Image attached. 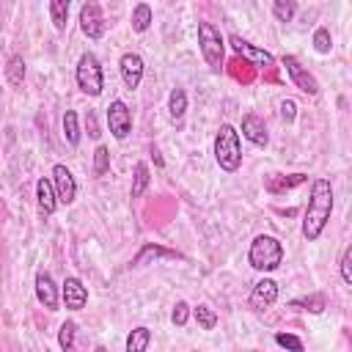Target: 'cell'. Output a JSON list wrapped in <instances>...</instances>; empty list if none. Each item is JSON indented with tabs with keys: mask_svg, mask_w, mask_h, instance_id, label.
<instances>
[{
	"mask_svg": "<svg viewBox=\"0 0 352 352\" xmlns=\"http://www.w3.org/2000/svg\"><path fill=\"white\" fill-rule=\"evenodd\" d=\"M330 212H333V187L327 179H314L311 184V198H308V206H305V214H302V236L308 242H316L330 220Z\"/></svg>",
	"mask_w": 352,
	"mask_h": 352,
	"instance_id": "cell-1",
	"label": "cell"
},
{
	"mask_svg": "<svg viewBox=\"0 0 352 352\" xmlns=\"http://www.w3.org/2000/svg\"><path fill=\"white\" fill-rule=\"evenodd\" d=\"M248 261L253 270L258 272H272L280 267L283 261V245L270 236V234H258L253 242H250V250H248Z\"/></svg>",
	"mask_w": 352,
	"mask_h": 352,
	"instance_id": "cell-2",
	"label": "cell"
},
{
	"mask_svg": "<svg viewBox=\"0 0 352 352\" xmlns=\"http://www.w3.org/2000/svg\"><path fill=\"white\" fill-rule=\"evenodd\" d=\"M214 160L223 170L234 173L242 165V146H239V132L231 124H223L214 135Z\"/></svg>",
	"mask_w": 352,
	"mask_h": 352,
	"instance_id": "cell-3",
	"label": "cell"
},
{
	"mask_svg": "<svg viewBox=\"0 0 352 352\" xmlns=\"http://www.w3.org/2000/svg\"><path fill=\"white\" fill-rule=\"evenodd\" d=\"M198 44H201V55H204L206 66L212 72H220L223 55H226V41H223L220 30L212 22H201L198 25Z\"/></svg>",
	"mask_w": 352,
	"mask_h": 352,
	"instance_id": "cell-4",
	"label": "cell"
},
{
	"mask_svg": "<svg viewBox=\"0 0 352 352\" xmlns=\"http://www.w3.org/2000/svg\"><path fill=\"white\" fill-rule=\"evenodd\" d=\"M74 77H77V85L82 94L88 96H99L102 88H104V77H102V66H99V58L94 52H82L80 60H77V69H74Z\"/></svg>",
	"mask_w": 352,
	"mask_h": 352,
	"instance_id": "cell-5",
	"label": "cell"
},
{
	"mask_svg": "<svg viewBox=\"0 0 352 352\" xmlns=\"http://www.w3.org/2000/svg\"><path fill=\"white\" fill-rule=\"evenodd\" d=\"M104 28H107V22H104V14H102V6L94 3V0L82 3V8H80V30L88 38H102Z\"/></svg>",
	"mask_w": 352,
	"mask_h": 352,
	"instance_id": "cell-6",
	"label": "cell"
},
{
	"mask_svg": "<svg viewBox=\"0 0 352 352\" xmlns=\"http://www.w3.org/2000/svg\"><path fill=\"white\" fill-rule=\"evenodd\" d=\"M50 182H52V190H55L58 204H63V206L74 204V198H77V182H74V176H72V170L66 165H55Z\"/></svg>",
	"mask_w": 352,
	"mask_h": 352,
	"instance_id": "cell-7",
	"label": "cell"
},
{
	"mask_svg": "<svg viewBox=\"0 0 352 352\" xmlns=\"http://www.w3.org/2000/svg\"><path fill=\"white\" fill-rule=\"evenodd\" d=\"M107 126H110L116 140H124L132 132V113H129L126 102H121V99L110 102V107H107Z\"/></svg>",
	"mask_w": 352,
	"mask_h": 352,
	"instance_id": "cell-8",
	"label": "cell"
},
{
	"mask_svg": "<svg viewBox=\"0 0 352 352\" xmlns=\"http://www.w3.org/2000/svg\"><path fill=\"white\" fill-rule=\"evenodd\" d=\"M283 66H286V74L292 77V82H294L302 94H311V96L319 94V82H316V77H314L308 69H302L300 60H297L294 55H283Z\"/></svg>",
	"mask_w": 352,
	"mask_h": 352,
	"instance_id": "cell-9",
	"label": "cell"
},
{
	"mask_svg": "<svg viewBox=\"0 0 352 352\" xmlns=\"http://www.w3.org/2000/svg\"><path fill=\"white\" fill-rule=\"evenodd\" d=\"M118 69H121V80H124V85H126L129 91H135V88L140 85L143 72H146L143 58H140L138 52H124L121 60H118Z\"/></svg>",
	"mask_w": 352,
	"mask_h": 352,
	"instance_id": "cell-10",
	"label": "cell"
},
{
	"mask_svg": "<svg viewBox=\"0 0 352 352\" xmlns=\"http://www.w3.org/2000/svg\"><path fill=\"white\" fill-rule=\"evenodd\" d=\"M228 44H231V50L236 52V55H245L253 66H272L275 63V58L267 52V50H258V47H253L250 41H245L242 36H228Z\"/></svg>",
	"mask_w": 352,
	"mask_h": 352,
	"instance_id": "cell-11",
	"label": "cell"
},
{
	"mask_svg": "<svg viewBox=\"0 0 352 352\" xmlns=\"http://www.w3.org/2000/svg\"><path fill=\"white\" fill-rule=\"evenodd\" d=\"M60 300L69 311H82L85 302H88V289L82 286L80 278H66L63 286H60Z\"/></svg>",
	"mask_w": 352,
	"mask_h": 352,
	"instance_id": "cell-12",
	"label": "cell"
},
{
	"mask_svg": "<svg viewBox=\"0 0 352 352\" xmlns=\"http://www.w3.org/2000/svg\"><path fill=\"white\" fill-rule=\"evenodd\" d=\"M275 300H278V283H275L272 278H261V280L250 289V308H253V311H267Z\"/></svg>",
	"mask_w": 352,
	"mask_h": 352,
	"instance_id": "cell-13",
	"label": "cell"
},
{
	"mask_svg": "<svg viewBox=\"0 0 352 352\" xmlns=\"http://www.w3.org/2000/svg\"><path fill=\"white\" fill-rule=\"evenodd\" d=\"M36 300L47 308V311H58V286L47 272L36 275Z\"/></svg>",
	"mask_w": 352,
	"mask_h": 352,
	"instance_id": "cell-14",
	"label": "cell"
},
{
	"mask_svg": "<svg viewBox=\"0 0 352 352\" xmlns=\"http://www.w3.org/2000/svg\"><path fill=\"white\" fill-rule=\"evenodd\" d=\"M242 135H245L253 146H267V143H270L267 126H264V121H261L256 113H248V116L242 118Z\"/></svg>",
	"mask_w": 352,
	"mask_h": 352,
	"instance_id": "cell-15",
	"label": "cell"
},
{
	"mask_svg": "<svg viewBox=\"0 0 352 352\" xmlns=\"http://www.w3.org/2000/svg\"><path fill=\"white\" fill-rule=\"evenodd\" d=\"M36 201H38V212L44 217H50L58 209V198H55V190H52L50 179H38L36 182Z\"/></svg>",
	"mask_w": 352,
	"mask_h": 352,
	"instance_id": "cell-16",
	"label": "cell"
},
{
	"mask_svg": "<svg viewBox=\"0 0 352 352\" xmlns=\"http://www.w3.org/2000/svg\"><path fill=\"white\" fill-rule=\"evenodd\" d=\"M148 344H151V330L148 327H135L129 330L126 336V352H148Z\"/></svg>",
	"mask_w": 352,
	"mask_h": 352,
	"instance_id": "cell-17",
	"label": "cell"
},
{
	"mask_svg": "<svg viewBox=\"0 0 352 352\" xmlns=\"http://www.w3.org/2000/svg\"><path fill=\"white\" fill-rule=\"evenodd\" d=\"M148 258H179L176 250H168V248H160V245H146L135 258H132V267H140L146 264Z\"/></svg>",
	"mask_w": 352,
	"mask_h": 352,
	"instance_id": "cell-18",
	"label": "cell"
},
{
	"mask_svg": "<svg viewBox=\"0 0 352 352\" xmlns=\"http://www.w3.org/2000/svg\"><path fill=\"white\" fill-rule=\"evenodd\" d=\"M151 19H154V14H151V6L148 3H138L132 8V30L146 33L151 28Z\"/></svg>",
	"mask_w": 352,
	"mask_h": 352,
	"instance_id": "cell-19",
	"label": "cell"
},
{
	"mask_svg": "<svg viewBox=\"0 0 352 352\" xmlns=\"http://www.w3.org/2000/svg\"><path fill=\"white\" fill-rule=\"evenodd\" d=\"M6 80L11 88H19L22 80H25V60L19 55H11L8 63H6Z\"/></svg>",
	"mask_w": 352,
	"mask_h": 352,
	"instance_id": "cell-20",
	"label": "cell"
},
{
	"mask_svg": "<svg viewBox=\"0 0 352 352\" xmlns=\"http://www.w3.org/2000/svg\"><path fill=\"white\" fill-rule=\"evenodd\" d=\"M184 113H187V94L182 88H173L168 96V116H170V121H179Z\"/></svg>",
	"mask_w": 352,
	"mask_h": 352,
	"instance_id": "cell-21",
	"label": "cell"
},
{
	"mask_svg": "<svg viewBox=\"0 0 352 352\" xmlns=\"http://www.w3.org/2000/svg\"><path fill=\"white\" fill-rule=\"evenodd\" d=\"M63 138L69 146H77L80 143V121H77V113L74 110H66L63 113Z\"/></svg>",
	"mask_w": 352,
	"mask_h": 352,
	"instance_id": "cell-22",
	"label": "cell"
},
{
	"mask_svg": "<svg viewBox=\"0 0 352 352\" xmlns=\"http://www.w3.org/2000/svg\"><path fill=\"white\" fill-rule=\"evenodd\" d=\"M148 182H151L148 165H146V162H138V165H135V176H132V198H140V195L148 190Z\"/></svg>",
	"mask_w": 352,
	"mask_h": 352,
	"instance_id": "cell-23",
	"label": "cell"
},
{
	"mask_svg": "<svg viewBox=\"0 0 352 352\" xmlns=\"http://www.w3.org/2000/svg\"><path fill=\"white\" fill-rule=\"evenodd\" d=\"M50 16H52L55 30H63L66 16H69V0H50Z\"/></svg>",
	"mask_w": 352,
	"mask_h": 352,
	"instance_id": "cell-24",
	"label": "cell"
},
{
	"mask_svg": "<svg viewBox=\"0 0 352 352\" xmlns=\"http://www.w3.org/2000/svg\"><path fill=\"white\" fill-rule=\"evenodd\" d=\"M190 314L195 316V322H198L204 330H214V324H217V314H214L209 305H198V308H190Z\"/></svg>",
	"mask_w": 352,
	"mask_h": 352,
	"instance_id": "cell-25",
	"label": "cell"
},
{
	"mask_svg": "<svg viewBox=\"0 0 352 352\" xmlns=\"http://www.w3.org/2000/svg\"><path fill=\"white\" fill-rule=\"evenodd\" d=\"M74 333H77V324L74 322H63L60 330H58V344L63 352H74Z\"/></svg>",
	"mask_w": 352,
	"mask_h": 352,
	"instance_id": "cell-26",
	"label": "cell"
},
{
	"mask_svg": "<svg viewBox=\"0 0 352 352\" xmlns=\"http://www.w3.org/2000/svg\"><path fill=\"white\" fill-rule=\"evenodd\" d=\"M294 11H297V3L294 0H275L272 3V14H275L278 22H292Z\"/></svg>",
	"mask_w": 352,
	"mask_h": 352,
	"instance_id": "cell-27",
	"label": "cell"
},
{
	"mask_svg": "<svg viewBox=\"0 0 352 352\" xmlns=\"http://www.w3.org/2000/svg\"><path fill=\"white\" fill-rule=\"evenodd\" d=\"M330 47H333L330 30H327V28H316V30H314V50H316L319 55H327Z\"/></svg>",
	"mask_w": 352,
	"mask_h": 352,
	"instance_id": "cell-28",
	"label": "cell"
},
{
	"mask_svg": "<svg viewBox=\"0 0 352 352\" xmlns=\"http://www.w3.org/2000/svg\"><path fill=\"white\" fill-rule=\"evenodd\" d=\"M110 168V151L104 146H96L94 151V176H104Z\"/></svg>",
	"mask_w": 352,
	"mask_h": 352,
	"instance_id": "cell-29",
	"label": "cell"
},
{
	"mask_svg": "<svg viewBox=\"0 0 352 352\" xmlns=\"http://www.w3.org/2000/svg\"><path fill=\"white\" fill-rule=\"evenodd\" d=\"M292 305H294V308H305V311H311V314H322V311H324V297H322V294H311V297L294 300Z\"/></svg>",
	"mask_w": 352,
	"mask_h": 352,
	"instance_id": "cell-30",
	"label": "cell"
},
{
	"mask_svg": "<svg viewBox=\"0 0 352 352\" xmlns=\"http://www.w3.org/2000/svg\"><path fill=\"white\" fill-rule=\"evenodd\" d=\"M187 319H190V305H187L184 300H179V302L173 305V311H170V322H173L176 327H184Z\"/></svg>",
	"mask_w": 352,
	"mask_h": 352,
	"instance_id": "cell-31",
	"label": "cell"
},
{
	"mask_svg": "<svg viewBox=\"0 0 352 352\" xmlns=\"http://www.w3.org/2000/svg\"><path fill=\"white\" fill-rule=\"evenodd\" d=\"M275 344L283 346V349H289V352H302V341L297 336H292V333H278L275 336Z\"/></svg>",
	"mask_w": 352,
	"mask_h": 352,
	"instance_id": "cell-32",
	"label": "cell"
},
{
	"mask_svg": "<svg viewBox=\"0 0 352 352\" xmlns=\"http://www.w3.org/2000/svg\"><path fill=\"white\" fill-rule=\"evenodd\" d=\"M338 270H341V280L344 283H352V248H344L341 261H338Z\"/></svg>",
	"mask_w": 352,
	"mask_h": 352,
	"instance_id": "cell-33",
	"label": "cell"
},
{
	"mask_svg": "<svg viewBox=\"0 0 352 352\" xmlns=\"http://www.w3.org/2000/svg\"><path fill=\"white\" fill-rule=\"evenodd\" d=\"M280 118H283V121H294V118H297V104H294V99H283V102H280Z\"/></svg>",
	"mask_w": 352,
	"mask_h": 352,
	"instance_id": "cell-34",
	"label": "cell"
},
{
	"mask_svg": "<svg viewBox=\"0 0 352 352\" xmlns=\"http://www.w3.org/2000/svg\"><path fill=\"white\" fill-rule=\"evenodd\" d=\"M151 157H154V162H157V165H162V157H160V151H157L154 146H151Z\"/></svg>",
	"mask_w": 352,
	"mask_h": 352,
	"instance_id": "cell-35",
	"label": "cell"
},
{
	"mask_svg": "<svg viewBox=\"0 0 352 352\" xmlns=\"http://www.w3.org/2000/svg\"><path fill=\"white\" fill-rule=\"evenodd\" d=\"M94 352H107V349H104V346H96V349H94Z\"/></svg>",
	"mask_w": 352,
	"mask_h": 352,
	"instance_id": "cell-36",
	"label": "cell"
}]
</instances>
